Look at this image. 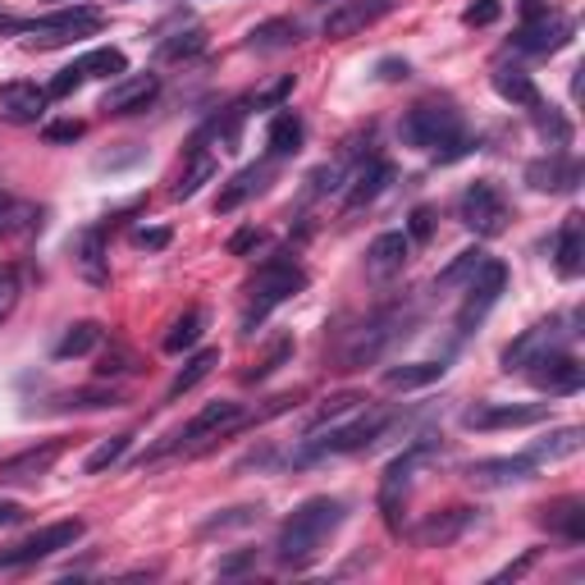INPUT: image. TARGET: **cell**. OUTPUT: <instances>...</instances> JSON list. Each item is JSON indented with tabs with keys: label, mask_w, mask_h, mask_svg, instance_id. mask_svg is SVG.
<instances>
[{
	"label": "cell",
	"mask_w": 585,
	"mask_h": 585,
	"mask_svg": "<svg viewBox=\"0 0 585 585\" xmlns=\"http://www.w3.org/2000/svg\"><path fill=\"white\" fill-rule=\"evenodd\" d=\"M293 74H284V78H275L270 82V88H262V92H256V97H247V105H256V111H270V105H279V101H284L289 92H293Z\"/></svg>",
	"instance_id": "obj_52"
},
{
	"label": "cell",
	"mask_w": 585,
	"mask_h": 585,
	"mask_svg": "<svg viewBox=\"0 0 585 585\" xmlns=\"http://www.w3.org/2000/svg\"><path fill=\"white\" fill-rule=\"evenodd\" d=\"M47 88H37V82H5L0 88V124H14V128H28V124H41L47 119Z\"/></svg>",
	"instance_id": "obj_18"
},
{
	"label": "cell",
	"mask_w": 585,
	"mask_h": 585,
	"mask_svg": "<svg viewBox=\"0 0 585 585\" xmlns=\"http://www.w3.org/2000/svg\"><path fill=\"white\" fill-rule=\"evenodd\" d=\"M526 371H531V384L539 389V394H549V398H568V394H576V389L585 384L581 361L568 348H554L545 357H535Z\"/></svg>",
	"instance_id": "obj_17"
},
{
	"label": "cell",
	"mask_w": 585,
	"mask_h": 585,
	"mask_svg": "<svg viewBox=\"0 0 585 585\" xmlns=\"http://www.w3.org/2000/svg\"><path fill=\"white\" fill-rule=\"evenodd\" d=\"M539 526L549 535H562L568 545H581L585 539V498H576V494L554 498V504L539 508Z\"/></svg>",
	"instance_id": "obj_24"
},
{
	"label": "cell",
	"mask_w": 585,
	"mask_h": 585,
	"mask_svg": "<svg viewBox=\"0 0 585 585\" xmlns=\"http://www.w3.org/2000/svg\"><path fill=\"white\" fill-rule=\"evenodd\" d=\"M256 517H262V508H252V504H243V508H229V512H215V517H206V522L198 526V535H225V531H243V526H252Z\"/></svg>",
	"instance_id": "obj_48"
},
{
	"label": "cell",
	"mask_w": 585,
	"mask_h": 585,
	"mask_svg": "<svg viewBox=\"0 0 585 585\" xmlns=\"http://www.w3.org/2000/svg\"><path fill=\"white\" fill-rule=\"evenodd\" d=\"M343 183H348V156L325 161L320 169H311V175H307V192H311V198H330V192H339Z\"/></svg>",
	"instance_id": "obj_45"
},
{
	"label": "cell",
	"mask_w": 585,
	"mask_h": 585,
	"mask_svg": "<svg viewBox=\"0 0 585 585\" xmlns=\"http://www.w3.org/2000/svg\"><path fill=\"white\" fill-rule=\"evenodd\" d=\"M74 266L92 289L111 284V256H105V225H92L74 238Z\"/></svg>",
	"instance_id": "obj_23"
},
{
	"label": "cell",
	"mask_w": 585,
	"mask_h": 585,
	"mask_svg": "<svg viewBox=\"0 0 585 585\" xmlns=\"http://www.w3.org/2000/svg\"><path fill=\"white\" fill-rule=\"evenodd\" d=\"M215 169H220V165H215V156H206V151H198V156H192V165H188V175H183L175 188H169V198H175V202L198 198L202 183H211V179H215Z\"/></svg>",
	"instance_id": "obj_42"
},
{
	"label": "cell",
	"mask_w": 585,
	"mask_h": 585,
	"mask_svg": "<svg viewBox=\"0 0 585 585\" xmlns=\"http://www.w3.org/2000/svg\"><path fill=\"white\" fill-rule=\"evenodd\" d=\"M202 330H206V311H202V307H188L175 325H169V334H165L161 348H165V353H188L192 343L202 339Z\"/></svg>",
	"instance_id": "obj_40"
},
{
	"label": "cell",
	"mask_w": 585,
	"mask_h": 585,
	"mask_svg": "<svg viewBox=\"0 0 585 585\" xmlns=\"http://www.w3.org/2000/svg\"><path fill=\"white\" fill-rule=\"evenodd\" d=\"M539 554H545V549H526L522 558H517V562H508L504 572H494V581H517V576H526V568H531V562H535Z\"/></svg>",
	"instance_id": "obj_60"
},
{
	"label": "cell",
	"mask_w": 585,
	"mask_h": 585,
	"mask_svg": "<svg viewBox=\"0 0 585 585\" xmlns=\"http://www.w3.org/2000/svg\"><path fill=\"white\" fill-rule=\"evenodd\" d=\"M554 270L562 279H576L585 270V225L581 215H568L558 225V238H554Z\"/></svg>",
	"instance_id": "obj_26"
},
{
	"label": "cell",
	"mask_w": 585,
	"mask_h": 585,
	"mask_svg": "<svg viewBox=\"0 0 585 585\" xmlns=\"http://www.w3.org/2000/svg\"><path fill=\"white\" fill-rule=\"evenodd\" d=\"M270 188V161H262V165H247V169H238V175L220 188V198H215V211L220 215H229V211H238L243 202H252V198H262V192Z\"/></svg>",
	"instance_id": "obj_25"
},
{
	"label": "cell",
	"mask_w": 585,
	"mask_h": 585,
	"mask_svg": "<svg viewBox=\"0 0 585 585\" xmlns=\"http://www.w3.org/2000/svg\"><path fill=\"white\" fill-rule=\"evenodd\" d=\"M101 407H124L119 389L111 384H88V389H69V394H60L51 411H101Z\"/></svg>",
	"instance_id": "obj_38"
},
{
	"label": "cell",
	"mask_w": 585,
	"mask_h": 585,
	"mask_svg": "<svg viewBox=\"0 0 585 585\" xmlns=\"http://www.w3.org/2000/svg\"><path fill=\"white\" fill-rule=\"evenodd\" d=\"M581 179H585V165L572 151H549V156L526 165V183L535 192H549V198H568V192L581 188Z\"/></svg>",
	"instance_id": "obj_16"
},
{
	"label": "cell",
	"mask_w": 585,
	"mask_h": 585,
	"mask_svg": "<svg viewBox=\"0 0 585 585\" xmlns=\"http://www.w3.org/2000/svg\"><path fill=\"white\" fill-rule=\"evenodd\" d=\"M462 475L475 489H508V485L535 481V462L526 458V453L522 458H481V462H471Z\"/></svg>",
	"instance_id": "obj_21"
},
{
	"label": "cell",
	"mask_w": 585,
	"mask_h": 585,
	"mask_svg": "<svg viewBox=\"0 0 585 585\" xmlns=\"http://www.w3.org/2000/svg\"><path fill=\"white\" fill-rule=\"evenodd\" d=\"M82 535H88V522H82V517H69V522H51V526H41V531H33V535L18 539V545L0 549V572L33 568V562H41V558H55L60 549H74Z\"/></svg>",
	"instance_id": "obj_8"
},
{
	"label": "cell",
	"mask_w": 585,
	"mask_h": 585,
	"mask_svg": "<svg viewBox=\"0 0 585 585\" xmlns=\"http://www.w3.org/2000/svg\"><path fill=\"white\" fill-rule=\"evenodd\" d=\"M366 403V394H357V389H348V394H334V398H325L311 417H307V435L311 430H325V425H334L339 417H348V411H357Z\"/></svg>",
	"instance_id": "obj_43"
},
{
	"label": "cell",
	"mask_w": 585,
	"mask_h": 585,
	"mask_svg": "<svg viewBox=\"0 0 585 585\" xmlns=\"http://www.w3.org/2000/svg\"><path fill=\"white\" fill-rule=\"evenodd\" d=\"M471 151H475V142H471L467 133H458V138H453L448 147H440V151H430V156H435V165H453V161H462V156H471Z\"/></svg>",
	"instance_id": "obj_57"
},
{
	"label": "cell",
	"mask_w": 585,
	"mask_h": 585,
	"mask_svg": "<svg viewBox=\"0 0 585 585\" xmlns=\"http://www.w3.org/2000/svg\"><path fill=\"white\" fill-rule=\"evenodd\" d=\"M161 97V78L156 74H124V78H115L111 82V92H105V101H101V111L105 115H142L151 101Z\"/></svg>",
	"instance_id": "obj_19"
},
{
	"label": "cell",
	"mask_w": 585,
	"mask_h": 585,
	"mask_svg": "<svg viewBox=\"0 0 585 585\" xmlns=\"http://www.w3.org/2000/svg\"><path fill=\"white\" fill-rule=\"evenodd\" d=\"M275 462V448L266 444V448H256V453H247L243 462H238V471H252V467H270Z\"/></svg>",
	"instance_id": "obj_63"
},
{
	"label": "cell",
	"mask_w": 585,
	"mask_h": 585,
	"mask_svg": "<svg viewBox=\"0 0 585 585\" xmlns=\"http://www.w3.org/2000/svg\"><path fill=\"white\" fill-rule=\"evenodd\" d=\"M128 448H133V435H128V430H124V435H111V440H101V444L88 453V462H82V471H88V475H101L105 467H115V462L124 458Z\"/></svg>",
	"instance_id": "obj_46"
},
{
	"label": "cell",
	"mask_w": 585,
	"mask_h": 585,
	"mask_svg": "<svg viewBox=\"0 0 585 585\" xmlns=\"http://www.w3.org/2000/svg\"><path fill=\"white\" fill-rule=\"evenodd\" d=\"M531 115H535V128H539V133H545L554 147H572V119L562 115V111H554V105L539 101Z\"/></svg>",
	"instance_id": "obj_47"
},
{
	"label": "cell",
	"mask_w": 585,
	"mask_h": 585,
	"mask_svg": "<svg viewBox=\"0 0 585 585\" xmlns=\"http://www.w3.org/2000/svg\"><path fill=\"white\" fill-rule=\"evenodd\" d=\"M105 343V325L101 320H78V325H69V330L60 334V343L51 348V357L55 361H69V357H88V353H97Z\"/></svg>",
	"instance_id": "obj_34"
},
{
	"label": "cell",
	"mask_w": 585,
	"mask_h": 585,
	"mask_svg": "<svg viewBox=\"0 0 585 585\" xmlns=\"http://www.w3.org/2000/svg\"><path fill=\"white\" fill-rule=\"evenodd\" d=\"M430 233H435V211L417 206L407 215V238H411V243H430Z\"/></svg>",
	"instance_id": "obj_54"
},
{
	"label": "cell",
	"mask_w": 585,
	"mask_h": 585,
	"mask_svg": "<svg viewBox=\"0 0 585 585\" xmlns=\"http://www.w3.org/2000/svg\"><path fill=\"white\" fill-rule=\"evenodd\" d=\"M549 421V403H475L462 411V425L475 435L489 430H512V425H539Z\"/></svg>",
	"instance_id": "obj_14"
},
{
	"label": "cell",
	"mask_w": 585,
	"mask_h": 585,
	"mask_svg": "<svg viewBox=\"0 0 585 585\" xmlns=\"http://www.w3.org/2000/svg\"><path fill=\"white\" fill-rule=\"evenodd\" d=\"M14 28V18H5V14H0V33H10Z\"/></svg>",
	"instance_id": "obj_64"
},
{
	"label": "cell",
	"mask_w": 585,
	"mask_h": 585,
	"mask_svg": "<svg viewBox=\"0 0 585 585\" xmlns=\"http://www.w3.org/2000/svg\"><path fill=\"white\" fill-rule=\"evenodd\" d=\"M407 256H411V238L398 233V229H389L366 247V270H371V279H389V275H398L407 266Z\"/></svg>",
	"instance_id": "obj_27"
},
{
	"label": "cell",
	"mask_w": 585,
	"mask_h": 585,
	"mask_svg": "<svg viewBox=\"0 0 585 585\" xmlns=\"http://www.w3.org/2000/svg\"><path fill=\"white\" fill-rule=\"evenodd\" d=\"M256 562H262V554H256V549L229 554V558H220V568H215V576H247V572H256Z\"/></svg>",
	"instance_id": "obj_53"
},
{
	"label": "cell",
	"mask_w": 585,
	"mask_h": 585,
	"mask_svg": "<svg viewBox=\"0 0 585 585\" xmlns=\"http://www.w3.org/2000/svg\"><path fill=\"white\" fill-rule=\"evenodd\" d=\"M498 14H504V5H498V0H471L467 14H462V24H467V28H489V24H498Z\"/></svg>",
	"instance_id": "obj_51"
},
{
	"label": "cell",
	"mask_w": 585,
	"mask_h": 585,
	"mask_svg": "<svg viewBox=\"0 0 585 585\" xmlns=\"http://www.w3.org/2000/svg\"><path fill=\"white\" fill-rule=\"evenodd\" d=\"M37 229H41V211L0 188V243H10L18 233H37Z\"/></svg>",
	"instance_id": "obj_32"
},
{
	"label": "cell",
	"mask_w": 585,
	"mask_h": 585,
	"mask_svg": "<svg viewBox=\"0 0 585 585\" xmlns=\"http://www.w3.org/2000/svg\"><path fill=\"white\" fill-rule=\"evenodd\" d=\"M24 504H14V498H0V526H18L24 522Z\"/></svg>",
	"instance_id": "obj_62"
},
{
	"label": "cell",
	"mask_w": 585,
	"mask_h": 585,
	"mask_svg": "<svg viewBox=\"0 0 585 585\" xmlns=\"http://www.w3.org/2000/svg\"><path fill=\"white\" fill-rule=\"evenodd\" d=\"M289 361H293V339H289V334H279V339L270 343V348H266V357L243 371V384H262V380H270V376L279 371V366H289Z\"/></svg>",
	"instance_id": "obj_44"
},
{
	"label": "cell",
	"mask_w": 585,
	"mask_h": 585,
	"mask_svg": "<svg viewBox=\"0 0 585 585\" xmlns=\"http://www.w3.org/2000/svg\"><path fill=\"white\" fill-rule=\"evenodd\" d=\"M458 220H462L475 238H498V233L508 229L512 211H508V198L498 192V183L475 179V183H467V192L458 198Z\"/></svg>",
	"instance_id": "obj_10"
},
{
	"label": "cell",
	"mask_w": 585,
	"mask_h": 585,
	"mask_svg": "<svg viewBox=\"0 0 585 585\" xmlns=\"http://www.w3.org/2000/svg\"><path fill=\"white\" fill-rule=\"evenodd\" d=\"M14 302H18V275L14 270H0V320L14 311Z\"/></svg>",
	"instance_id": "obj_58"
},
{
	"label": "cell",
	"mask_w": 585,
	"mask_h": 585,
	"mask_svg": "<svg viewBox=\"0 0 585 585\" xmlns=\"http://www.w3.org/2000/svg\"><path fill=\"white\" fill-rule=\"evenodd\" d=\"M138 353H128V348H119V343H111L101 357H97V380H115V376H133L138 371Z\"/></svg>",
	"instance_id": "obj_49"
},
{
	"label": "cell",
	"mask_w": 585,
	"mask_h": 585,
	"mask_svg": "<svg viewBox=\"0 0 585 585\" xmlns=\"http://www.w3.org/2000/svg\"><path fill=\"white\" fill-rule=\"evenodd\" d=\"M407 74H411V64L398 60V55H384V60L376 64V78H380V82H403Z\"/></svg>",
	"instance_id": "obj_59"
},
{
	"label": "cell",
	"mask_w": 585,
	"mask_h": 585,
	"mask_svg": "<svg viewBox=\"0 0 585 585\" xmlns=\"http://www.w3.org/2000/svg\"><path fill=\"white\" fill-rule=\"evenodd\" d=\"M302 289H307V270H302L289 252L262 262V266H256V275L247 279V307H243V325H238V334L252 339L266 325V316L275 307H284V302H293Z\"/></svg>",
	"instance_id": "obj_2"
},
{
	"label": "cell",
	"mask_w": 585,
	"mask_h": 585,
	"mask_svg": "<svg viewBox=\"0 0 585 585\" xmlns=\"http://www.w3.org/2000/svg\"><path fill=\"white\" fill-rule=\"evenodd\" d=\"M389 421H394V411H366V417H357V421H348V425L311 430V435L293 448V467H316V462H325V458H343V453H366V448H376Z\"/></svg>",
	"instance_id": "obj_3"
},
{
	"label": "cell",
	"mask_w": 585,
	"mask_h": 585,
	"mask_svg": "<svg viewBox=\"0 0 585 585\" xmlns=\"http://www.w3.org/2000/svg\"><path fill=\"white\" fill-rule=\"evenodd\" d=\"M440 448V440L435 435H421L417 444H407L394 462L384 467V475H380V512H384V526L389 531H403V504H407V489H411V481H417V467L430 458V453Z\"/></svg>",
	"instance_id": "obj_6"
},
{
	"label": "cell",
	"mask_w": 585,
	"mask_h": 585,
	"mask_svg": "<svg viewBox=\"0 0 585 585\" xmlns=\"http://www.w3.org/2000/svg\"><path fill=\"white\" fill-rule=\"evenodd\" d=\"M211 47V37L202 24H192V28H179V33H169L161 47H156V60L161 64H179V60H192V55H202Z\"/></svg>",
	"instance_id": "obj_37"
},
{
	"label": "cell",
	"mask_w": 585,
	"mask_h": 585,
	"mask_svg": "<svg viewBox=\"0 0 585 585\" xmlns=\"http://www.w3.org/2000/svg\"><path fill=\"white\" fill-rule=\"evenodd\" d=\"M133 243L161 252V247H169V229H133Z\"/></svg>",
	"instance_id": "obj_61"
},
{
	"label": "cell",
	"mask_w": 585,
	"mask_h": 585,
	"mask_svg": "<svg viewBox=\"0 0 585 585\" xmlns=\"http://www.w3.org/2000/svg\"><path fill=\"white\" fill-rule=\"evenodd\" d=\"M489 262V256L481 252V247H467V252H458V256H453V262L435 275V289H458V284H467V279L475 275V270H481Z\"/></svg>",
	"instance_id": "obj_41"
},
{
	"label": "cell",
	"mask_w": 585,
	"mask_h": 585,
	"mask_svg": "<svg viewBox=\"0 0 585 585\" xmlns=\"http://www.w3.org/2000/svg\"><path fill=\"white\" fill-rule=\"evenodd\" d=\"M343 522H348V504L334 494H316V498H307V504H297L275 535V562L289 572L311 568V558L330 545V535Z\"/></svg>",
	"instance_id": "obj_1"
},
{
	"label": "cell",
	"mask_w": 585,
	"mask_h": 585,
	"mask_svg": "<svg viewBox=\"0 0 585 585\" xmlns=\"http://www.w3.org/2000/svg\"><path fill=\"white\" fill-rule=\"evenodd\" d=\"M82 82H88V74H82V69H78V60H74V64H64V69H60V74L47 82V97H51V101H60V97H74V92L82 88Z\"/></svg>",
	"instance_id": "obj_50"
},
{
	"label": "cell",
	"mask_w": 585,
	"mask_h": 585,
	"mask_svg": "<svg viewBox=\"0 0 585 585\" xmlns=\"http://www.w3.org/2000/svg\"><path fill=\"white\" fill-rule=\"evenodd\" d=\"M64 453V440H47V444H33L24 453H14V458H0V485H33L41 481L55 458Z\"/></svg>",
	"instance_id": "obj_20"
},
{
	"label": "cell",
	"mask_w": 585,
	"mask_h": 585,
	"mask_svg": "<svg viewBox=\"0 0 585 585\" xmlns=\"http://www.w3.org/2000/svg\"><path fill=\"white\" fill-rule=\"evenodd\" d=\"M568 325V316H549V320H539V325H531V330L522 334V339H512L508 348H504V357H498V366L512 376V371H526V366L535 361V357H545V353H554V348H562L576 330H562Z\"/></svg>",
	"instance_id": "obj_13"
},
{
	"label": "cell",
	"mask_w": 585,
	"mask_h": 585,
	"mask_svg": "<svg viewBox=\"0 0 585 585\" xmlns=\"http://www.w3.org/2000/svg\"><path fill=\"white\" fill-rule=\"evenodd\" d=\"M302 133H307V128H302V119L279 105V111L270 115V128H266V156H270V161L293 156V151L302 147Z\"/></svg>",
	"instance_id": "obj_33"
},
{
	"label": "cell",
	"mask_w": 585,
	"mask_h": 585,
	"mask_svg": "<svg viewBox=\"0 0 585 585\" xmlns=\"http://www.w3.org/2000/svg\"><path fill=\"white\" fill-rule=\"evenodd\" d=\"M215 366H220V348H202V353H192V357L183 361V371H179L175 380H169L165 398H169V403H175V398H183L188 389H198V384H202V380L215 371Z\"/></svg>",
	"instance_id": "obj_36"
},
{
	"label": "cell",
	"mask_w": 585,
	"mask_h": 585,
	"mask_svg": "<svg viewBox=\"0 0 585 585\" xmlns=\"http://www.w3.org/2000/svg\"><path fill=\"white\" fill-rule=\"evenodd\" d=\"M448 376V361H407V366H389L384 389H425Z\"/></svg>",
	"instance_id": "obj_35"
},
{
	"label": "cell",
	"mask_w": 585,
	"mask_h": 585,
	"mask_svg": "<svg viewBox=\"0 0 585 585\" xmlns=\"http://www.w3.org/2000/svg\"><path fill=\"white\" fill-rule=\"evenodd\" d=\"M243 425H247V407H243V403H229V398L206 403L183 430H175V435H169L161 448H151L147 458H142V467L156 462V458H165V453H175V448H192L198 440H225V435H233V430H243Z\"/></svg>",
	"instance_id": "obj_7"
},
{
	"label": "cell",
	"mask_w": 585,
	"mask_h": 585,
	"mask_svg": "<svg viewBox=\"0 0 585 585\" xmlns=\"http://www.w3.org/2000/svg\"><path fill=\"white\" fill-rule=\"evenodd\" d=\"M572 37H576V18L572 14H562V10H535V14H526V24L512 33L508 47L517 55H554V51L568 47Z\"/></svg>",
	"instance_id": "obj_11"
},
{
	"label": "cell",
	"mask_w": 585,
	"mask_h": 585,
	"mask_svg": "<svg viewBox=\"0 0 585 585\" xmlns=\"http://www.w3.org/2000/svg\"><path fill=\"white\" fill-rule=\"evenodd\" d=\"M407 325H411V311L403 307V302H389V307L371 311V316H366L357 330L348 334V343H343V353H339V366H334V371H361V366L380 361L389 343L407 339Z\"/></svg>",
	"instance_id": "obj_4"
},
{
	"label": "cell",
	"mask_w": 585,
	"mask_h": 585,
	"mask_svg": "<svg viewBox=\"0 0 585 585\" xmlns=\"http://www.w3.org/2000/svg\"><path fill=\"white\" fill-rule=\"evenodd\" d=\"M398 5H403V0H339V5L325 14L320 33L330 37V41H348V37H357L366 28H376L380 18L394 14Z\"/></svg>",
	"instance_id": "obj_15"
},
{
	"label": "cell",
	"mask_w": 585,
	"mask_h": 585,
	"mask_svg": "<svg viewBox=\"0 0 585 585\" xmlns=\"http://www.w3.org/2000/svg\"><path fill=\"white\" fill-rule=\"evenodd\" d=\"M504 289H508V266L504 262H485L481 270L467 279V297H462V307H458V334L462 339L475 334V325H481L498 307Z\"/></svg>",
	"instance_id": "obj_12"
},
{
	"label": "cell",
	"mask_w": 585,
	"mask_h": 585,
	"mask_svg": "<svg viewBox=\"0 0 585 585\" xmlns=\"http://www.w3.org/2000/svg\"><path fill=\"white\" fill-rule=\"evenodd\" d=\"M494 92L504 97L508 105H522V111H535L539 101V88H535V78L526 74V69H517V64H498L494 69Z\"/></svg>",
	"instance_id": "obj_30"
},
{
	"label": "cell",
	"mask_w": 585,
	"mask_h": 585,
	"mask_svg": "<svg viewBox=\"0 0 585 585\" xmlns=\"http://www.w3.org/2000/svg\"><path fill=\"white\" fill-rule=\"evenodd\" d=\"M101 24H105V10H97V5H60L51 14L24 18V24H14L10 33H18L28 47L47 51V47H64V41H74V37H92Z\"/></svg>",
	"instance_id": "obj_5"
},
{
	"label": "cell",
	"mask_w": 585,
	"mask_h": 585,
	"mask_svg": "<svg viewBox=\"0 0 585 585\" xmlns=\"http://www.w3.org/2000/svg\"><path fill=\"white\" fill-rule=\"evenodd\" d=\"M475 522V508H444V512H430L425 522H417L411 531V545L417 549H444L453 539H462Z\"/></svg>",
	"instance_id": "obj_22"
},
{
	"label": "cell",
	"mask_w": 585,
	"mask_h": 585,
	"mask_svg": "<svg viewBox=\"0 0 585 585\" xmlns=\"http://www.w3.org/2000/svg\"><path fill=\"white\" fill-rule=\"evenodd\" d=\"M403 142L407 147H417V151H440L448 147L453 138L462 133V115L453 111L448 101H421V105H411V111L403 115Z\"/></svg>",
	"instance_id": "obj_9"
},
{
	"label": "cell",
	"mask_w": 585,
	"mask_h": 585,
	"mask_svg": "<svg viewBox=\"0 0 585 585\" xmlns=\"http://www.w3.org/2000/svg\"><path fill=\"white\" fill-rule=\"evenodd\" d=\"M302 18H289V14H279V18H266V24H256L252 33H247V51H256V55H270V51H289V47H297L302 41Z\"/></svg>",
	"instance_id": "obj_29"
},
{
	"label": "cell",
	"mask_w": 585,
	"mask_h": 585,
	"mask_svg": "<svg viewBox=\"0 0 585 585\" xmlns=\"http://www.w3.org/2000/svg\"><path fill=\"white\" fill-rule=\"evenodd\" d=\"M389 183H394V165L380 161V156H376V161H366V165L357 169V175H353V183H348V198H343V211H361V206H371Z\"/></svg>",
	"instance_id": "obj_28"
},
{
	"label": "cell",
	"mask_w": 585,
	"mask_h": 585,
	"mask_svg": "<svg viewBox=\"0 0 585 585\" xmlns=\"http://www.w3.org/2000/svg\"><path fill=\"white\" fill-rule=\"evenodd\" d=\"M82 133H88V128H82L78 119H55V124L41 128V138H47L51 147H60V142H78Z\"/></svg>",
	"instance_id": "obj_55"
},
{
	"label": "cell",
	"mask_w": 585,
	"mask_h": 585,
	"mask_svg": "<svg viewBox=\"0 0 585 585\" xmlns=\"http://www.w3.org/2000/svg\"><path fill=\"white\" fill-rule=\"evenodd\" d=\"M581 444H585V430H581V425H558V430H549L545 440H535V444L526 448V458H531L535 467H539V462H562V458H576Z\"/></svg>",
	"instance_id": "obj_31"
},
{
	"label": "cell",
	"mask_w": 585,
	"mask_h": 585,
	"mask_svg": "<svg viewBox=\"0 0 585 585\" xmlns=\"http://www.w3.org/2000/svg\"><path fill=\"white\" fill-rule=\"evenodd\" d=\"M266 243V229H256V225H243L233 238H229V256H247V252H256Z\"/></svg>",
	"instance_id": "obj_56"
},
{
	"label": "cell",
	"mask_w": 585,
	"mask_h": 585,
	"mask_svg": "<svg viewBox=\"0 0 585 585\" xmlns=\"http://www.w3.org/2000/svg\"><path fill=\"white\" fill-rule=\"evenodd\" d=\"M78 69L88 74V78H124L128 74V55L119 51V47H97V51H88V55H78Z\"/></svg>",
	"instance_id": "obj_39"
}]
</instances>
